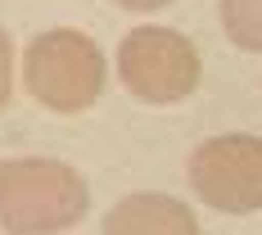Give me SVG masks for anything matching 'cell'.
Listing matches in <instances>:
<instances>
[{
  "label": "cell",
  "mask_w": 262,
  "mask_h": 235,
  "mask_svg": "<svg viewBox=\"0 0 262 235\" xmlns=\"http://www.w3.org/2000/svg\"><path fill=\"white\" fill-rule=\"evenodd\" d=\"M14 95V46H9V32L0 27V109L9 104Z\"/></svg>",
  "instance_id": "52a82bcc"
},
{
  "label": "cell",
  "mask_w": 262,
  "mask_h": 235,
  "mask_svg": "<svg viewBox=\"0 0 262 235\" xmlns=\"http://www.w3.org/2000/svg\"><path fill=\"white\" fill-rule=\"evenodd\" d=\"M217 14L239 50L262 54V0H217Z\"/></svg>",
  "instance_id": "8992f818"
},
{
  "label": "cell",
  "mask_w": 262,
  "mask_h": 235,
  "mask_svg": "<svg viewBox=\"0 0 262 235\" xmlns=\"http://www.w3.org/2000/svg\"><path fill=\"white\" fill-rule=\"evenodd\" d=\"M23 81L50 113H81L104 91V50L77 27H54L27 46Z\"/></svg>",
  "instance_id": "7a4b0ae2"
},
{
  "label": "cell",
  "mask_w": 262,
  "mask_h": 235,
  "mask_svg": "<svg viewBox=\"0 0 262 235\" xmlns=\"http://www.w3.org/2000/svg\"><path fill=\"white\" fill-rule=\"evenodd\" d=\"M91 190L77 167L59 158H5L0 163V226L9 235H59L77 226Z\"/></svg>",
  "instance_id": "6da1fadb"
},
{
  "label": "cell",
  "mask_w": 262,
  "mask_h": 235,
  "mask_svg": "<svg viewBox=\"0 0 262 235\" xmlns=\"http://www.w3.org/2000/svg\"><path fill=\"white\" fill-rule=\"evenodd\" d=\"M199 50L172 27H136L118 46V77L145 104H177L199 86Z\"/></svg>",
  "instance_id": "3957f363"
},
{
  "label": "cell",
  "mask_w": 262,
  "mask_h": 235,
  "mask_svg": "<svg viewBox=\"0 0 262 235\" xmlns=\"http://www.w3.org/2000/svg\"><path fill=\"white\" fill-rule=\"evenodd\" d=\"M190 185L217 212L262 208V136H212L190 154Z\"/></svg>",
  "instance_id": "277c9868"
},
{
  "label": "cell",
  "mask_w": 262,
  "mask_h": 235,
  "mask_svg": "<svg viewBox=\"0 0 262 235\" xmlns=\"http://www.w3.org/2000/svg\"><path fill=\"white\" fill-rule=\"evenodd\" d=\"M104 235H199V222L181 199L140 190V195H127L108 208Z\"/></svg>",
  "instance_id": "5b68a950"
},
{
  "label": "cell",
  "mask_w": 262,
  "mask_h": 235,
  "mask_svg": "<svg viewBox=\"0 0 262 235\" xmlns=\"http://www.w3.org/2000/svg\"><path fill=\"white\" fill-rule=\"evenodd\" d=\"M118 9H136V14H149V9H163V5H172V0H113Z\"/></svg>",
  "instance_id": "ba28073f"
}]
</instances>
